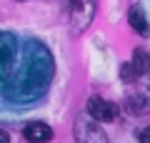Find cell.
I'll return each instance as SVG.
<instances>
[{
  "mask_svg": "<svg viewBox=\"0 0 150 143\" xmlns=\"http://www.w3.org/2000/svg\"><path fill=\"white\" fill-rule=\"evenodd\" d=\"M133 68H135V73H138V75L150 73V55L145 53L143 48H138V50L133 53Z\"/></svg>",
  "mask_w": 150,
  "mask_h": 143,
  "instance_id": "obj_9",
  "label": "cell"
},
{
  "mask_svg": "<svg viewBox=\"0 0 150 143\" xmlns=\"http://www.w3.org/2000/svg\"><path fill=\"white\" fill-rule=\"evenodd\" d=\"M120 78L125 80V83H135V80H138V73H135V68H133V63H125L123 68H120Z\"/></svg>",
  "mask_w": 150,
  "mask_h": 143,
  "instance_id": "obj_10",
  "label": "cell"
},
{
  "mask_svg": "<svg viewBox=\"0 0 150 143\" xmlns=\"http://www.w3.org/2000/svg\"><path fill=\"white\" fill-rule=\"evenodd\" d=\"M53 55L40 40H28L23 50V60L8 85V98L15 106H33L48 93L53 83Z\"/></svg>",
  "mask_w": 150,
  "mask_h": 143,
  "instance_id": "obj_1",
  "label": "cell"
},
{
  "mask_svg": "<svg viewBox=\"0 0 150 143\" xmlns=\"http://www.w3.org/2000/svg\"><path fill=\"white\" fill-rule=\"evenodd\" d=\"M75 143H108V136L103 133L95 118L78 116L75 118Z\"/></svg>",
  "mask_w": 150,
  "mask_h": 143,
  "instance_id": "obj_3",
  "label": "cell"
},
{
  "mask_svg": "<svg viewBox=\"0 0 150 143\" xmlns=\"http://www.w3.org/2000/svg\"><path fill=\"white\" fill-rule=\"evenodd\" d=\"M65 10H68V25L70 30L78 33L88 30L98 10V0H65Z\"/></svg>",
  "mask_w": 150,
  "mask_h": 143,
  "instance_id": "obj_2",
  "label": "cell"
},
{
  "mask_svg": "<svg viewBox=\"0 0 150 143\" xmlns=\"http://www.w3.org/2000/svg\"><path fill=\"white\" fill-rule=\"evenodd\" d=\"M125 108H128L130 113H135V116H143V113L150 111V101L145 98V95H130L128 101H125Z\"/></svg>",
  "mask_w": 150,
  "mask_h": 143,
  "instance_id": "obj_8",
  "label": "cell"
},
{
  "mask_svg": "<svg viewBox=\"0 0 150 143\" xmlns=\"http://www.w3.org/2000/svg\"><path fill=\"white\" fill-rule=\"evenodd\" d=\"M18 3H25V0H18Z\"/></svg>",
  "mask_w": 150,
  "mask_h": 143,
  "instance_id": "obj_13",
  "label": "cell"
},
{
  "mask_svg": "<svg viewBox=\"0 0 150 143\" xmlns=\"http://www.w3.org/2000/svg\"><path fill=\"white\" fill-rule=\"evenodd\" d=\"M128 23H130V28H133L138 35H150L148 18H145V13H143V8H140V5H133L128 10Z\"/></svg>",
  "mask_w": 150,
  "mask_h": 143,
  "instance_id": "obj_7",
  "label": "cell"
},
{
  "mask_svg": "<svg viewBox=\"0 0 150 143\" xmlns=\"http://www.w3.org/2000/svg\"><path fill=\"white\" fill-rule=\"evenodd\" d=\"M15 53H18L15 35H13V33H3V30H0V88H3L8 73H10V68H13Z\"/></svg>",
  "mask_w": 150,
  "mask_h": 143,
  "instance_id": "obj_4",
  "label": "cell"
},
{
  "mask_svg": "<svg viewBox=\"0 0 150 143\" xmlns=\"http://www.w3.org/2000/svg\"><path fill=\"white\" fill-rule=\"evenodd\" d=\"M0 143H10V136L5 131H0Z\"/></svg>",
  "mask_w": 150,
  "mask_h": 143,
  "instance_id": "obj_12",
  "label": "cell"
},
{
  "mask_svg": "<svg viewBox=\"0 0 150 143\" xmlns=\"http://www.w3.org/2000/svg\"><path fill=\"white\" fill-rule=\"evenodd\" d=\"M23 136H25V141L30 143H48L50 138H53V128L48 126V123H28L25 128H23Z\"/></svg>",
  "mask_w": 150,
  "mask_h": 143,
  "instance_id": "obj_6",
  "label": "cell"
},
{
  "mask_svg": "<svg viewBox=\"0 0 150 143\" xmlns=\"http://www.w3.org/2000/svg\"><path fill=\"white\" fill-rule=\"evenodd\" d=\"M85 111L90 118H95V121H103V123H110L118 118V108L112 106L110 101H105V98H100V95H90L85 103Z\"/></svg>",
  "mask_w": 150,
  "mask_h": 143,
  "instance_id": "obj_5",
  "label": "cell"
},
{
  "mask_svg": "<svg viewBox=\"0 0 150 143\" xmlns=\"http://www.w3.org/2000/svg\"><path fill=\"white\" fill-rule=\"evenodd\" d=\"M138 141L140 143H150V128H140L138 131Z\"/></svg>",
  "mask_w": 150,
  "mask_h": 143,
  "instance_id": "obj_11",
  "label": "cell"
}]
</instances>
